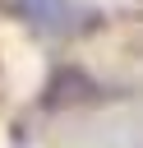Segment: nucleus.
<instances>
[{
	"instance_id": "f257e3e1",
	"label": "nucleus",
	"mask_w": 143,
	"mask_h": 148,
	"mask_svg": "<svg viewBox=\"0 0 143 148\" xmlns=\"http://www.w3.org/2000/svg\"><path fill=\"white\" fill-rule=\"evenodd\" d=\"M14 5L23 9V18H32V23L46 28V32H60V28H65V14H69L65 0H14Z\"/></svg>"
}]
</instances>
